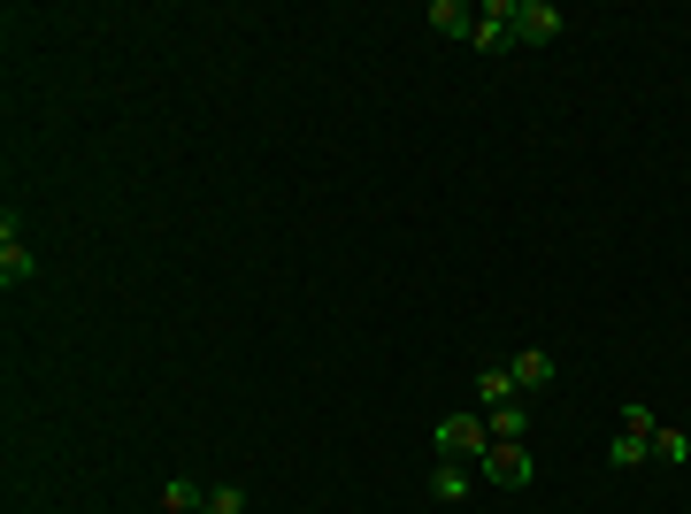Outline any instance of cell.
<instances>
[{"mask_svg":"<svg viewBox=\"0 0 691 514\" xmlns=\"http://www.w3.org/2000/svg\"><path fill=\"white\" fill-rule=\"evenodd\" d=\"M561 31V8H545V0H522L515 8V39H530V46H545Z\"/></svg>","mask_w":691,"mask_h":514,"instance_id":"obj_7","label":"cell"},{"mask_svg":"<svg viewBox=\"0 0 691 514\" xmlns=\"http://www.w3.org/2000/svg\"><path fill=\"white\" fill-rule=\"evenodd\" d=\"M430 438H438V453H446V461H469V469L492 453V430H485V415H438V430H430Z\"/></svg>","mask_w":691,"mask_h":514,"instance_id":"obj_1","label":"cell"},{"mask_svg":"<svg viewBox=\"0 0 691 514\" xmlns=\"http://www.w3.org/2000/svg\"><path fill=\"white\" fill-rule=\"evenodd\" d=\"M653 461H677V469H684V461H691V438L661 422V430H653Z\"/></svg>","mask_w":691,"mask_h":514,"instance_id":"obj_13","label":"cell"},{"mask_svg":"<svg viewBox=\"0 0 691 514\" xmlns=\"http://www.w3.org/2000/svg\"><path fill=\"white\" fill-rule=\"evenodd\" d=\"M508 368H515V384L522 392H545V384H553V376H561V368H553V353H545V345H522L515 361H508Z\"/></svg>","mask_w":691,"mask_h":514,"instance_id":"obj_8","label":"cell"},{"mask_svg":"<svg viewBox=\"0 0 691 514\" xmlns=\"http://www.w3.org/2000/svg\"><path fill=\"white\" fill-rule=\"evenodd\" d=\"M200 514H246V492H238V484H215V492H208V507Z\"/></svg>","mask_w":691,"mask_h":514,"instance_id":"obj_14","label":"cell"},{"mask_svg":"<svg viewBox=\"0 0 691 514\" xmlns=\"http://www.w3.org/2000/svg\"><path fill=\"white\" fill-rule=\"evenodd\" d=\"M162 507H170V514H192V507H208V492H200L192 476H170V484H162Z\"/></svg>","mask_w":691,"mask_h":514,"instance_id":"obj_12","label":"cell"},{"mask_svg":"<svg viewBox=\"0 0 691 514\" xmlns=\"http://www.w3.org/2000/svg\"><path fill=\"white\" fill-rule=\"evenodd\" d=\"M522 384H515V368H477V407H508Z\"/></svg>","mask_w":691,"mask_h":514,"instance_id":"obj_10","label":"cell"},{"mask_svg":"<svg viewBox=\"0 0 691 514\" xmlns=\"http://www.w3.org/2000/svg\"><path fill=\"white\" fill-rule=\"evenodd\" d=\"M485 430H492V446H522V438H530V407H522V399L485 407Z\"/></svg>","mask_w":691,"mask_h":514,"instance_id":"obj_6","label":"cell"},{"mask_svg":"<svg viewBox=\"0 0 691 514\" xmlns=\"http://www.w3.org/2000/svg\"><path fill=\"white\" fill-rule=\"evenodd\" d=\"M515 8L522 0H492V8H477V31H469V46H500V39H515Z\"/></svg>","mask_w":691,"mask_h":514,"instance_id":"obj_5","label":"cell"},{"mask_svg":"<svg viewBox=\"0 0 691 514\" xmlns=\"http://www.w3.org/2000/svg\"><path fill=\"white\" fill-rule=\"evenodd\" d=\"M646 461H653V438H646V430H615L607 469H623V476H630V469H646Z\"/></svg>","mask_w":691,"mask_h":514,"instance_id":"obj_9","label":"cell"},{"mask_svg":"<svg viewBox=\"0 0 691 514\" xmlns=\"http://www.w3.org/2000/svg\"><path fill=\"white\" fill-rule=\"evenodd\" d=\"M538 476V461L522 453V446H492L485 461H477V484H492V492H522Z\"/></svg>","mask_w":691,"mask_h":514,"instance_id":"obj_2","label":"cell"},{"mask_svg":"<svg viewBox=\"0 0 691 514\" xmlns=\"http://www.w3.org/2000/svg\"><path fill=\"white\" fill-rule=\"evenodd\" d=\"M39 277V261H31V246L15 238V223H0V285L15 292V285H31Z\"/></svg>","mask_w":691,"mask_h":514,"instance_id":"obj_3","label":"cell"},{"mask_svg":"<svg viewBox=\"0 0 691 514\" xmlns=\"http://www.w3.org/2000/svg\"><path fill=\"white\" fill-rule=\"evenodd\" d=\"M469 492H477V469H469V461H438V469H430V500H438V507H461Z\"/></svg>","mask_w":691,"mask_h":514,"instance_id":"obj_4","label":"cell"},{"mask_svg":"<svg viewBox=\"0 0 691 514\" xmlns=\"http://www.w3.org/2000/svg\"><path fill=\"white\" fill-rule=\"evenodd\" d=\"M623 430H646V438H653V430H661V415H653L646 399H630V407H623Z\"/></svg>","mask_w":691,"mask_h":514,"instance_id":"obj_15","label":"cell"},{"mask_svg":"<svg viewBox=\"0 0 691 514\" xmlns=\"http://www.w3.org/2000/svg\"><path fill=\"white\" fill-rule=\"evenodd\" d=\"M430 23H438L446 39H469V31H477V8H461V0H430Z\"/></svg>","mask_w":691,"mask_h":514,"instance_id":"obj_11","label":"cell"}]
</instances>
